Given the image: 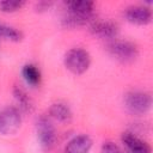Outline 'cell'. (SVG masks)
I'll return each instance as SVG.
<instances>
[{
  "label": "cell",
  "mask_w": 153,
  "mask_h": 153,
  "mask_svg": "<svg viewBox=\"0 0 153 153\" xmlns=\"http://www.w3.org/2000/svg\"><path fill=\"white\" fill-rule=\"evenodd\" d=\"M92 145L93 141L88 135L80 134L67 142L65 147V153H88L92 148Z\"/></svg>",
  "instance_id": "9"
},
{
  "label": "cell",
  "mask_w": 153,
  "mask_h": 153,
  "mask_svg": "<svg viewBox=\"0 0 153 153\" xmlns=\"http://www.w3.org/2000/svg\"><path fill=\"white\" fill-rule=\"evenodd\" d=\"M90 32L102 39H115L120 33V26L112 20H93L90 24Z\"/></svg>",
  "instance_id": "7"
},
{
  "label": "cell",
  "mask_w": 153,
  "mask_h": 153,
  "mask_svg": "<svg viewBox=\"0 0 153 153\" xmlns=\"http://www.w3.org/2000/svg\"><path fill=\"white\" fill-rule=\"evenodd\" d=\"M53 6V1H47V0H42V1H38L35 6L36 11L37 12H43V11H47L49 10L50 7Z\"/></svg>",
  "instance_id": "18"
},
{
  "label": "cell",
  "mask_w": 153,
  "mask_h": 153,
  "mask_svg": "<svg viewBox=\"0 0 153 153\" xmlns=\"http://www.w3.org/2000/svg\"><path fill=\"white\" fill-rule=\"evenodd\" d=\"M102 153H123L118 145L112 141H105L102 145Z\"/></svg>",
  "instance_id": "17"
},
{
  "label": "cell",
  "mask_w": 153,
  "mask_h": 153,
  "mask_svg": "<svg viewBox=\"0 0 153 153\" xmlns=\"http://www.w3.org/2000/svg\"><path fill=\"white\" fill-rule=\"evenodd\" d=\"M22 75L25 82L30 86H38L41 84V71L33 63H26L22 68Z\"/></svg>",
  "instance_id": "14"
},
{
  "label": "cell",
  "mask_w": 153,
  "mask_h": 153,
  "mask_svg": "<svg viewBox=\"0 0 153 153\" xmlns=\"http://www.w3.org/2000/svg\"><path fill=\"white\" fill-rule=\"evenodd\" d=\"M13 97H14V99L18 104V109L20 111L31 112L33 110V102L23 87L14 86L13 87Z\"/></svg>",
  "instance_id": "12"
},
{
  "label": "cell",
  "mask_w": 153,
  "mask_h": 153,
  "mask_svg": "<svg viewBox=\"0 0 153 153\" xmlns=\"http://www.w3.org/2000/svg\"><path fill=\"white\" fill-rule=\"evenodd\" d=\"M49 117L61 122V123H69L73 118V112L71 110V108L62 103V102H57V103H53L49 108Z\"/></svg>",
  "instance_id": "11"
},
{
  "label": "cell",
  "mask_w": 153,
  "mask_h": 153,
  "mask_svg": "<svg viewBox=\"0 0 153 153\" xmlns=\"http://www.w3.org/2000/svg\"><path fill=\"white\" fill-rule=\"evenodd\" d=\"M124 19L135 25H147L152 22V10L145 5H130L123 11Z\"/></svg>",
  "instance_id": "6"
},
{
  "label": "cell",
  "mask_w": 153,
  "mask_h": 153,
  "mask_svg": "<svg viewBox=\"0 0 153 153\" xmlns=\"http://www.w3.org/2000/svg\"><path fill=\"white\" fill-rule=\"evenodd\" d=\"M65 67L73 74H84L91 66V55L82 48H72L63 56Z\"/></svg>",
  "instance_id": "1"
},
{
  "label": "cell",
  "mask_w": 153,
  "mask_h": 153,
  "mask_svg": "<svg viewBox=\"0 0 153 153\" xmlns=\"http://www.w3.org/2000/svg\"><path fill=\"white\" fill-rule=\"evenodd\" d=\"M124 106L133 115H143L152 106V97L147 92L131 91L124 96Z\"/></svg>",
  "instance_id": "4"
},
{
  "label": "cell",
  "mask_w": 153,
  "mask_h": 153,
  "mask_svg": "<svg viewBox=\"0 0 153 153\" xmlns=\"http://www.w3.org/2000/svg\"><path fill=\"white\" fill-rule=\"evenodd\" d=\"M24 35L20 30L0 23V39L10 41V42H20L23 39Z\"/></svg>",
  "instance_id": "15"
},
{
  "label": "cell",
  "mask_w": 153,
  "mask_h": 153,
  "mask_svg": "<svg viewBox=\"0 0 153 153\" xmlns=\"http://www.w3.org/2000/svg\"><path fill=\"white\" fill-rule=\"evenodd\" d=\"M25 5L24 0H4L0 1V11L4 13H13Z\"/></svg>",
  "instance_id": "16"
},
{
  "label": "cell",
  "mask_w": 153,
  "mask_h": 153,
  "mask_svg": "<svg viewBox=\"0 0 153 153\" xmlns=\"http://www.w3.org/2000/svg\"><path fill=\"white\" fill-rule=\"evenodd\" d=\"M66 6L68 12L79 13V14H92L94 13V2L91 0H72L67 1Z\"/></svg>",
  "instance_id": "13"
},
{
  "label": "cell",
  "mask_w": 153,
  "mask_h": 153,
  "mask_svg": "<svg viewBox=\"0 0 153 153\" xmlns=\"http://www.w3.org/2000/svg\"><path fill=\"white\" fill-rule=\"evenodd\" d=\"M121 140L127 147L128 153H151V146L133 131L122 133Z\"/></svg>",
  "instance_id": "8"
},
{
  "label": "cell",
  "mask_w": 153,
  "mask_h": 153,
  "mask_svg": "<svg viewBox=\"0 0 153 153\" xmlns=\"http://www.w3.org/2000/svg\"><path fill=\"white\" fill-rule=\"evenodd\" d=\"M22 126V112L16 106H6L0 109V134H16Z\"/></svg>",
  "instance_id": "5"
},
{
  "label": "cell",
  "mask_w": 153,
  "mask_h": 153,
  "mask_svg": "<svg viewBox=\"0 0 153 153\" xmlns=\"http://www.w3.org/2000/svg\"><path fill=\"white\" fill-rule=\"evenodd\" d=\"M96 18V13L92 14H79V13H72L68 12L63 18H62V26L67 29H74L79 26H84L86 24H91Z\"/></svg>",
  "instance_id": "10"
},
{
  "label": "cell",
  "mask_w": 153,
  "mask_h": 153,
  "mask_svg": "<svg viewBox=\"0 0 153 153\" xmlns=\"http://www.w3.org/2000/svg\"><path fill=\"white\" fill-rule=\"evenodd\" d=\"M108 53L122 62L134 61L139 56V48L135 43L126 39H112L106 45Z\"/></svg>",
  "instance_id": "2"
},
{
  "label": "cell",
  "mask_w": 153,
  "mask_h": 153,
  "mask_svg": "<svg viewBox=\"0 0 153 153\" xmlns=\"http://www.w3.org/2000/svg\"><path fill=\"white\" fill-rule=\"evenodd\" d=\"M36 133L43 151H50L56 142V129L49 116H41L36 122Z\"/></svg>",
  "instance_id": "3"
}]
</instances>
